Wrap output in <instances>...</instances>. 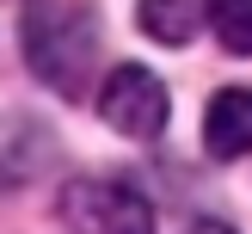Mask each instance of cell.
<instances>
[{"mask_svg": "<svg viewBox=\"0 0 252 234\" xmlns=\"http://www.w3.org/2000/svg\"><path fill=\"white\" fill-rule=\"evenodd\" d=\"M25 62L43 86L56 93H86L98 62V19L86 6H62V0H37L25 12Z\"/></svg>", "mask_w": 252, "mask_h": 234, "instance_id": "cell-1", "label": "cell"}, {"mask_svg": "<svg viewBox=\"0 0 252 234\" xmlns=\"http://www.w3.org/2000/svg\"><path fill=\"white\" fill-rule=\"evenodd\" d=\"M62 216L80 234H154V209L123 179H74L62 191Z\"/></svg>", "mask_w": 252, "mask_h": 234, "instance_id": "cell-2", "label": "cell"}, {"mask_svg": "<svg viewBox=\"0 0 252 234\" xmlns=\"http://www.w3.org/2000/svg\"><path fill=\"white\" fill-rule=\"evenodd\" d=\"M166 86H160L154 68H142V62H117L105 80V93H98V117L111 123L117 135H135V142H148V135L166 130Z\"/></svg>", "mask_w": 252, "mask_h": 234, "instance_id": "cell-3", "label": "cell"}, {"mask_svg": "<svg viewBox=\"0 0 252 234\" xmlns=\"http://www.w3.org/2000/svg\"><path fill=\"white\" fill-rule=\"evenodd\" d=\"M203 142H209V154H216V160H240V154H252V86H228V93L209 99Z\"/></svg>", "mask_w": 252, "mask_h": 234, "instance_id": "cell-4", "label": "cell"}, {"mask_svg": "<svg viewBox=\"0 0 252 234\" xmlns=\"http://www.w3.org/2000/svg\"><path fill=\"white\" fill-rule=\"evenodd\" d=\"M49 160V130L31 117H0V185H25Z\"/></svg>", "mask_w": 252, "mask_h": 234, "instance_id": "cell-5", "label": "cell"}, {"mask_svg": "<svg viewBox=\"0 0 252 234\" xmlns=\"http://www.w3.org/2000/svg\"><path fill=\"white\" fill-rule=\"evenodd\" d=\"M142 31L154 37V43H191L197 31V6L191 0H142Z\"/></svg>", "mask_w": 252, "mask_h": 234, "instance_id": "cell-6", "label": "cell"}, {"mask_svg": "<svg viewBox=\"0 0 252 234\" xmlns=\"http://www.w3.org/2000/svg\"><path fill=\"white\" fill-rule=\"evenodd\" d=\"M203 19L216 25V37L234 49V56H252V0H209Z\"/></svg>", "mask_w": 252, "mask_h": 234, "instance_id": "cell-7", "label": "cell"}, {"mask_svg": "<svg viewBox=\"0 0 252 234\" xmlns=\"http://www.w3.org/2000/svg\"><path fill=\"white\" fill-rule=\"evenodd\" d=\"M185 234H234V228H228V222H216V216H197Z\"/></svg>", "mask_w": 252, "mask_h": 234, "instance_id": "cell-8", "label": "cell"}]
</instances>
